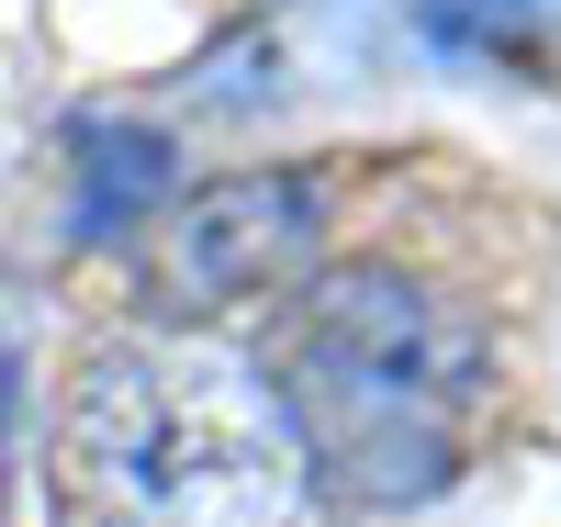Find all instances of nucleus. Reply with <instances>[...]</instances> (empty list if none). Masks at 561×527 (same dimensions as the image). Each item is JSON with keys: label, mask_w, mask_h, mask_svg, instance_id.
<instances>
[{"label": "nucleus", "mask_w": 561, "mask_h": 527, "mask_svg": "<svg viewBox=\"0 0 561 527\" xmlns=\"http://www.w3.org/2000/svg\"><path fill=\"white\" fill-rule=\"evenodd\" d=\"M270 404L293 426L304 471L348 483L370 505L438 494L483 415V337L438 293L393 270L314 280L270 348Z\"/></svg>", "instance_id": "nucleus-1"}, {"label": "nucleus", "mask_w": 561, "mask_h": 527, "mask_svg": "<svg viewBox=\"0 0 561 527\" xmlns=\"http://www.w3.org/2000/svg\"><path fill=\"white\" fill-rule=\"evenodd\" d=\"M79 527H304V449L280 404L192 348H102L68 393Z\"/></svg>", "instance_id": "nucleus-2"}, {"label": "nucleus", "mask_w": 561, "mask_h": 527, "mask_svg": "<svg viewBox=\"0 0 561 527\" xmlns=\"http://www.w3.org/2000/svg\"><path fill=\"white\" fill-rule=\"evenodd\" d=\"M304 248H314V180H293V169L225 180V191H192L180 225H169V293L180 303H237V293L293 280Z\"/></svg>", "instance_id": "nucleus-3"}, {"label": "nucleus", "mask_w": 561, "mask_h": 527, "mask_svg": "<svg viewBox=\"0 0 561 527\" xmlns=\"http://www.w3.org/2000/svg\"><path fill=\"white\" fill-rule=\"evenodd\" d=\"M0 460H12V370H0Z\"/></svg>", "instance_id": "nucleus-4"}]
</instances>
